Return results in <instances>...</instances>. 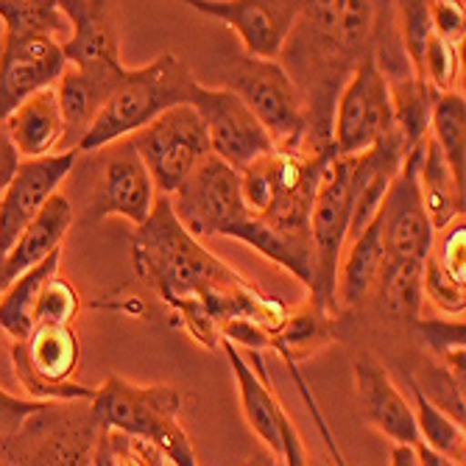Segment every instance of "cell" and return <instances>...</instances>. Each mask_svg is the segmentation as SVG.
Listing matches in <instances>:
<instances>
[{
    "mask_svg": "<svg viewBox=\"0 0 466 466\" xmlns=\"http://www.w3.org/2000/svg\"><path fill=\"white\" fill-rule=\"evenodd\" d=\"M425 146L428 140L405 154V162L400 167L397 179L391 182L383 209H380V216H377L383 251L391 260L425 263L436 243V232L425 213L421 190H419V167H421V157H425Z\"/></svg>",
    "mask_w": 466,
    "mask_h": 466,
    "instance_id": "13",
    "label": "cell"
},
{
    "mask_svg": "<svg viewBox=\"0 0 466 466\" xmlns=\"http://www.w3.org/2000/svg\"><path fill=\"white\" fill-rule=\"evenodd\" d=\"M374 4L369 0H310L293 23L279 67L305 106V154L332 151V115L355 67L371 48Z\"/></svg>",
    "mask_w": 466,
    "mask_h": 466,
    "instance_id": "2",
    "label": "cell"
},
{
    "mask_svg": "<svg viewBox=\"0 0 466 466\" xmlns=\"http://www.w3.org/2000/svg\"><path fill=\"white\" fill-rule=\"evenodd\" d=\"M129 143L146 162L154 187L167 198L193 177L207 157H213L207 126L190 104L162 112L146 129L132 135Z\"/></svg>",
    "mask_w": 466,
    "mask_h": 466,
    "instance_id": "10",
    "label": "cell"
},
{
    "mask_svg": "<svg viewBox=\"0 0 466 466\" xmlns=\"http://www.w3.org/2000/svg\"><path fill=\"white\" fill-rule=\"evenodd\" d=\"M154 201V179L146 162L140 159L129 140L120 143L104 165V174L93 198L96 218L120 216L129 224L140 227L148 221Z\"/></svg>",
    "mask_w": 466,
    "mask_h": 466,
    "instance_id": "18",
    "label": "cell"
},
{
    "mask_svg": "<svg viewBox=\"0 0 466 466\" xmlns=\"http://www.w3.org/2000/svg\"><path fill=\"white\" fill-rule=\"evenodd\" d=\"M279 433H282V455L279 458L285 461V466H310V458H308V450L299 439V431H296V425L290 421L288 413L282 416Z\"/></svg>",
    "mask_w": 466,
    "mask_h": 466,
    "instance_id": "43",
    "label": "cell"
},
{
    "mask_svg": "<svg viewBox=\"0 0 466 466\" xmlns=\"http://www.w3.org/2000/svg\"><path fill=\"white\" fill-rule=\"evenodd\" d=\"M73 227V207L65 193L51 196V201L39 209V216L25 227L17 243L6 251V274L15 282L28 268L39 266L54 251H62V240Z\"/></svg>",
    "mask_w": 466,
    "mask_h": 466,
    "instance_id": "24",
    "label": "cell"
},
{
    "mask_svg": "<svg viewBox=\"0 0 466 466\" xmlns=\"http://www.w3.org/2000/svg\"><path fill=\"white\" fill-rule=\"evenodd\" d=\"M9 285H12V279L6 274V254H0V299H4V293H6Z\"/></svg>",
    "mask_w": 466,
    "mask_h": 466,
    "instance_id": "48",
    "label": "cell"
},
{
    "mask_svg": "<svg viewBox=\"0 0 466 466\" xmlns=\"http://www.w3.org/2000/svg\"><path fill=\"white\" fill-rule=\"evenodd\" d=\"M413 327L439 358L441 371L463 389V319H416Z\"/></svg>",
    "mask_w": 466,
    "mask_h": 466,
    "instance_id": "34",
    "label": "cell"
},
{
    "mask_svg": "<svg viewBox=\"0 0 466 466\" xmlns=\"http://www.w3.org/2000/svg\"><path fill=\"white\" fill-rule=\"evenodd\" d=\"M182 394L174 386H137L112 374L96 397L90 413L101 431H115L157 447L171 466H198L193 444L179 425Z\"/></svg>",
    "mask_w": 466,
    "mask_h": 466,
    "instance_id": "6",
    "label": "cell"
},
{
    "mask_svg": "<svg viewBox=\"0 0 466 466\" xmlns=\"http://www.w3.org/2000/svg\"><path fill=\"white\" fill-rule=\"evenodd\" d=\"M132 251L148 290L207 350H216L235 324H254L277 335L290 313L207 251L177 221L167 196H159L148 221L135 227Z\"/></svg>",
    "mask_w": 466,
    "mask_h": 466,
    "instance_id": "1",
    "label": "cell"
},
{
    "mask_svg": "<svg viewBox=\"0 0 466 466\" xmlns=\"http://www.w3.org/2000/svg\"><path fill=\"white\" fill-rule=\"evenodd\" d=\"M458 73H461V46L433 34L425 54V81L439 96H447L455 93Z\"/></svg>",
    "mask_w": 466,
    "mask_h": 466,
    "instance_id": "38",
    "label": "cell"
},
{
    "mask_svg": "<svg viewBox=\"0 0 466 466\" xmlns=\"http://www.w3.org/2000/svg\"><path fill=\"white\" fill-rule=\"evenodd\" d=\"M67 70L62 42L51 36H6L0 42V123L23 101L56 87Z\"/></svg>",
    "mask_w": 466,
    "mask_h": 466,
    "instance_id": "16",
    "label": "cell"
},
{
    "mask_svg": "<svg viewBox=\"0 0 466 466\" xmlns=\"http://www.w3.org/2000/svg\"><path fill=\"white\" fill-rule=\"evenodd\" d=\"M243 466H279V463L271 452H258V455H251Z\"/></svg>",
    "mask_w": 466,
    "mask_h": 466,
    "instance_id": "47",
    "label": "cell"
},
{
    "mask_svg": "<svg viewBox=\"0 0 466 466\" xmlns=\"http://www.w3.org/2000/svg\"><path fill=\"white\" fill-rule=\"evenodd\" d=\"M56 6L70 23V36L62 39V54L70 67L120 62L115 4H101V0H59Z\"/></svg>",
    "mask_w": 466,
    "mask_h": 466,
    "instance_id": "21",
    "label": "cell"
},
{
    "mask_svg": "<svg viewBox=\"0 0 466 466\" xmlns=\"http://www.w3.org/2000/svg\"><path fill=\"white\" fill-rule=\"evenodd\" d=\"M335 151H271L240 174V193L248 216L279 240L313 246L310 213L324 167Z\"/></svg>",
    "mask_w": 466,
    "mask_h": 466,
    "instance_id": "4",
    "label": "cell"
},
{
    "mask_svg": "<svg viewBox=\"0 0 466 466\" xmlns=\"http://www.w3.org/2000/svg\"><path fill=\"white\" fill-rule=\"evenodd\" d=\"M394 129V106L386 76L380 73L371 48L355 67L332 115V151L358 157Z\"/></svg>",
    "mask_w": 466,
    "mask_h": 466,
    "instance_id": "12",
    "label": "cell"
},
{
    "mask_svg": "<svg viewBox=\"0 0 466 466\" xmlns=\"http://www.w3.org/2000/svg\"><path fill=\"white\" fill-rule=\"evenodd\" d=\"M78 290L59 274H54L39 290L34 321L36 324H70L78 313Z\"/></svg>",
    "mask_w": 466,
    "mask_h": 466,
    "instance_id": "37",
    "label": "cell"
},
{
    "mask_svg": "<svg viewBox=\"0 0 466 466\" xmlns=\"http://www.w3.org/2000/svg\"><path fill=\"white\" fill-rule=\"evenodd\" d=\"M352 216V157H338L324 167L319 193L310 213V240H313V285L310 302L327 316L338 319V268L347 248Z\"/></svg>",
    "mask_w": 466,
    "mask_h": 466,
    "instance_id": "8",
    "label": "cell"
},
{
    "mask_svg": "<svg viewBox=\"0 0 466 466\" xmlns=\"http://www.w3.org/2000/svg\"><path fill=\"white\" fill-rule=\"evenodd\" d=\"M428 12H431L433 34L447 39V42H455V46H461V42H463V25H466L463 4L441 0V4H428Z\"/></svg>",
    "mask_w": 466,
    "mask_h": 466,
    "instance_id": "41",
    "label": "cell"
},
{
    "mask_svg": "<svg viewBox=\"0 0 466 466\" xmlns=\"http://www.w3.org/2000/svg\"><path fill=\"white\" fill-rule=\"evenodd\" d=\"M421 277H425V263L419 260H383L377 285L380 288V302H383L386 313L397 321H416L419 308L425 293H421Z\"/></svg>",
    "mask_w": 466,
    "mask_h": 466,
    "instance_id": "29",
    "label": "cell"
},
{
    "mask_svg": "<svg viewBox=\"0 0 466 466\" xmlns=\"http://www.w3.org/2000/svg\"><path fill=\"white\" fill-rule=\"evenodd\" d=\"M397 6V20H400V39L408 56V65L416 78L425 81V54H428V42L433 36L431 25V12L425 0H402Z\"/></svg>",
    "mask_w": 466,
    "mask_h": 466,
    "instance_id": "35",
    "label": "cell"
},
{
    "mask_svg": "<svg viewBox=\"0 0 466 466\" xmlns=\"http://www.w3.org/2000/svg\"><path fill=\"white\" fill-rule=\"evenodd\" d=\"M389 90H391V106H394V126L405 143V151H410L425 143L431 135V120H433L439 93L428 81H421L416 76L389 84Z\"/></svg>",
    "mask_w": 466,
    "mask_h": 466,
    "instance_id": "28",
    "label": "cell"
},
{
    "mask_svg": "<svg viewBox=\"0 0 466 466\" xmlns=\"http://www.w3.org/2000/svg\"><path fill=\"white\" fill-rule=\"evenodd\" d=\"M198 84L187 65L174 54H162L151 65L126 67L115 93L98 112L87 137L81 140L78 154H93L112 143L129 140L162 112L193 104Z\"/></svg>",
    "mask_w": 466,
    "mask_h": 466,
    "instance_id": "5",
    "label": "cell"
},
{
    "mask_svg": "<svg viewBox=\"0 0 466 466\" xmlns=\"http://www.w3.org/2000/svg\"><path fill=\"white\" fill-rule=\"evenodd\" d=\"M419 190H421V204H425V213L436 235L444 232L458 218H463V185L455 182L452 171L447 167L431 135H428L425 157H421V167H419Z\"/></svg>",
    "mask_w": 466,
    "mask_h": 466,
    "instance_id": "25",
    "label": "cell"
},
{
    "mask_svg": "<svg viewBox=\"0 0 466 466\" xmlns=\"http://www.w3.org/2000/svg\"><path fill=\"white\" fill-rule=\"evenodd\" d=\"M224 81L227 90L235 93L248 106V112L260 120L277 151H305V106L279 62L240 56L227 70Z\"/></svg>",
    "mask_w": 466,
    "mask_h": 466,
    "instance_id": "9",
    "label": "cell"
},
{
    "mask_svg": "<svg viewBox=\"0 0 466 466\" xmlns=\"http://www.w3.org/2000/svg\"><path fill=\"white\" fill-rule=\"evenodd\" d=\"M190 6L232 25L243 39V56L277 62L302 12V0H196Z\"/></svg>",
    "mask_w": 466,
    "mask_h": 466,
    "instance_id": "15",
    "label": "cell"
},
{
    "mask_svg": "<svg viewBox=\"0 0 466 466\" xmlns=\"http://www.w3.org/2000/svg\"><path fill=\"white\" fill-rule=\"evenodd\" d=\"M285 366H288V371H290V377H293L296 389H299V394H302V400H305V405H308V410H310V416H313V421H316V428H319V433H321V439H324V444H327V450H329V455H332L335 466H347V461H344L341 450H338V444H335L332 431L327 428V421H324V416H321V408H319V402H316V397H313L310 386L305 383V377H302L299 366H296V363H288V360H285Z\"/></svg>",
    "mask_w": 466,
    "mask_h": 466,
    "instance_id": "42",
    "label": "cell"
},
{
    "mask_svg": "<svg viewBox=\"0 0 466 466\" xmlns=\"http://www.w3.org/2000/svg\"><path fill=\"white\" fill-rule=\"evenodd\" d=\"M431 137L439 146L447 167L452 171L455 182L463 185V162H466V98L461 93L439 96L433 120H431Z\"/></svg>",
    "mask_w": 466,
    "mask_h": 466,
    "instance_id": "32",
    "label": "cell"
},
{
    "mask_svg": "<svg viewBox=\"0 0 466 466\" xmlns=\"http://www.w3.org/2000/svg\"><path fill=\"white\" fill-rule=\"evenodd\" d=\"M431 260L439 266V271L452 279L455 285L466 288V224L458 218L441 232V240L433 243Z\"/></svg>",
    "mask_w": 466,
    "mask_h": 466,
    "instance_id": "39",
    "label": "cell"
},
{
    "mask_svg": "<svg viewBox=\"0 0 466 466\" xmlns=\"http://www.w3.org/2000/svg\"><path fill=\"white\" fill-rule=\"evenodd\" d=\"M162 463L165 455L157 447L115 431H98L93 466H162Z\"/></svg>",
    "mask_w": 466,
    "mask_h": 466,
    "instance_id": "36",
    "label": "cell"
},
{
    "mask_svg": "<svg viewBox=\"0 0 466 466\" xmlns=\"http://www.w3.org/2000/svg\"><path fill=\"white\" fill-rule=\"evenodd\" d=\"M391 466H419L413 447H397L394 444V450H391Z\"/></svg>",
    "mask_w": 466,
    "mask_h": 466,
    "instance_id": "46",
    "label": "cell"
},
{
    "mask_svg": "<svg viewBox=\"0 0 466 466\" xmlns=\"http://www.w3.org/2000/svg\"><path fill=\"white\" fill-rule=\"evenodd\" d=\"M59 263H62V251H54L51 258H46L39 266L20 274L6 288L4 299H0V329H4V335H9L15 344L25 341L31 329L36 327L34 313L39 302V290L54 274H59Z\"/></svg>",
    "mask_w": 466,
    "mask_h": 466,
    "instance_id": "26",
    "label": "cell"
},
{
    "mask_svg": "<svg viewBox=\"0 0 466 466\" xmlns=\"http://www.w3.org/2000/svg\"><path fill=\"white\" fill-rule=\"evenodd\" d=\"M410 391H413V402H416V431H419V441L463 463L466 458V433L458 419H452V413H447L444 408H439L436 402L428 400V394L421 391V386L416 380H410Z\"/></svg>",
    "mask_w": 466,
    "mask_h": 466,
    "instance_id": "31",
    "label": "cell"
},
{
    "mask_svg": "<svg viewBox=\"0 0 466 466\" xmlns=\"http://www.w3.org/2000/svg\"><path fill=\"white\" fill-rule=\"evenodd\" d=\"M344 251H347L344 266L338 268V296L350 308H358L377 285L380 268H383L386 260L383 238H380V221L374 218Z\"/></svg>",
    "mask_w": 466,
    "mask_h": 466,
    "instance_id": "27",
    "label": "cell"
},
{
    "mask_svg": "<svg viewBox=\"0 0 466 466\" xmlns=\"http://www.w3.org/2000/svg\"><path fill=\"white\" fill-rule=\"evenodd\" d=\"M48 402H36V400H23L9 391L0 389V441L15 436L31 416H36Z\"/></svg>",
    "mask_w": 466,
    "mask_h": 466,
    "instance_id": "40",
    "label": "cell"
},
{
    "mask_svg": "<svg viewBox=\"0 0 466 466\" xmlns=\"http://www.w3.org/2000/svg\"><path fill=\"white\" fill-rule=\"evenodd\" d=\"M413 452H416V463H419V466H463L461 461L447 458V455H441V452H436V450L425 447L421 441L413 447Z\"/></svg>",
    "mask_w": 466,
    "mask_h": 466,
    "instance_id": "45",
    "label": "cell"
},
{
    "mask_svg": "<svg viewBox=\"0 0 466 466\" xmlns=\"http://www.w3.org/2000/svg\"><path fill=\"white\" fill-rule=\"evenodd\" d=\"M227 358H229V366H232V374H235V383H238V391H240V405H243V416L248 421V428L254 431L268 452L274 458L282 455V416H285V408L279 405L274 389H271V380L266 374V366L260 363V355L258 352H248L251 355V363L240 355L238 347L232 344H221Z\"/></svg>",
    "mask_w": 466,
    "mask_h": 466,
    "instance_id": "22",
    "label": "cell"
},
{
    "mask_svg": "<svg viewBox=\"0 0 466 466\" xmlns=\"http://www.w3.org/2000/svg\"><path fill=\"white\" fill-rule=\"evenodd\" d=\"M0 20L6 36H51L62 42L70 36V23L56 0H0Z\"/></svg>",
    "mask_w": 466,
    "mask_h": 466,
    "instance_id": "33",
    "label": "cell"
},
{
    "mask_svg": "<svg viewBox=\"0 0 466 466\" xmlns=\"http://www.w3.org/2000/svg\"><path fill=\"white\" fill-rule=\"evenodd\" d=\"M171 207L177 221L193 238L240 240L308 288L313 285V246L279 240L254 221L243 204L240 174L218 157H207L196 167L193 177L171 196Z\"/></svg>",
    "mask_w": 466,
    "mask_h": 466,
    "instance_id": "3",
    "label": "cell"
},
{
    "mask_svg": "<svg viewBox=\"0 0 466 466\" xmlns=\"http://www.w3.org/2000/svg\"><path fill=\"white\" fill-rule=\"evenodd\" d=\"M332 324L335 319L319 310L313 302L302 310L288 313L282 329L274 335V352L282 355V360L288 363H299L302 358L332 341Z\"/></svg>",
    "mask_w": 466,
    "mask_h": 466,
    "instance_id": "30",
    "label": "cell"
},
{
    "mask_svg": "<svg viewBox=\"0 0 466 466\" xmlns=\"http://www.w3.org/2000/svg\"><path fill=\"white\" fill-rule=\"evenodd\" d=\"M15 377L36 402H90L96 389L73 383L78 338L70 324H36L25 341L12 347Z\"/></svg>",
    "mask_w": 466,
    "mask_h": 466,
    "instance_id": "11",
    "label": "cell"
},
{
    "mask_svg": "<svg viewBox=\"0 0 466 466\" xmlns=\"http://www.w3.org/2000/svg\"><path fill=\"white\" fill-rule=\"evenodd\" d=\"M20 154L12 143V137L6 135V126L0 123V196H4V190L9 187V182L15 179L17 167H20Z\"/></svg>",
    "mask_w": 466,
    "mask_h": 466,
    "instance_id": "44",
    "label": "cell"
},
{
    "mask_svg": "<svg viewBox=\"0 0 466 466\" xmlns=\"http://www.w3.org/2000/svg\"><path fill=\"white\" fill-rule=\"evenodd\" d=\"M78 151H62L42 159H23L15 179L0 196V254H6L25 227L39 216V209L59 193L67 179Z\"/></svg>",
    "mask_w": 466,
    "mask_h": 466,
    "instance_id": "17",
    "label": "cell"
},
{
    "mask_svg": "<svg viewBox=\"0 0 466 466\" xmlns=\"http://www.w3.org/2000/svg\"><path fill=\"white\" fill-rule=\"evenodd\" d=\"M204 126L213 157H218L224 165H229L232 171L243 174L251 162H258L260 157L274 151V143L268 132L260 126V120L248 112V106L229 93L227 87L213 90L198 84V90L190 104Z\"/></svg>",
    "mask_w": 466,
    "mask_h": 466,
    "instance_id": "14",
    "label": "cell"
},
{
    "mask_svg": "<svg viewBox=\"0 0 466 466\" xmlns=\"http://www.w3.org/2000/svg\"><path fill=\"white\" fill-rule=\"evenodd\" d=\"M126 67L117 65H93V67H70L62 73L56 84V98L65 120V140L62 151H78L81 140L87 137L90 126L96 123L98 112L115 93L117 81L123 78Z\"/></svg>",
    "mask_w": 466,
    "mask_h": 466,
    "instance_id": "19",
    "label": "cell"
},
{
    "mask_svg": "<svg viewBox=\"0 0 466 466\" xmlns=\"http://www.w3.org/2000/svg\"><path fill=\"white\" fill-rule=\"evenodd\" d=\"M355 391L360 410L371 428H377L397 447H416L419 431L416 416L402 391L394 386L386 366L371 355H360L355 360Z\"/></svg>",
    "mask_w": 466,
    "mask_h": 466,
    "instance_id": "20",
    "label": "cell"
},
{
    "mask_svg": "<svg viewBox=\"0 0 466 466\" xmlns=\"http://www.w3.org/2000/svg\"><path fill=\"white\" fill-rule=\"evenodd\" d=\"M98 425L84 402H48L0 441V466H93Z\"/></svg>",
    "mask_w": 466,
    "mask_h": 466,
    "instance_id": "7",
    "label": "cell"
},
{
    "mask_svg": "<svg viewBox=\"0 0 466 466\" xmlns=\"http://www.w3.org/2000/svg\"><path fill=\"white\" fill-rule=\"evenodd\" d=\"M0 350H4V329H0Z\"/></svg>",
    "mask_w": 466,
    "mask_h": 466,
    "instance_id": "49",
    "label": "cell"
},
{
    "mask_svg": "<svg viewBox=\"0 0 466 466\" xmlns=\"http://www.w3.org/2000/svg\"><path fill=\"white\" fill-rule=\"evenodd\" d=\"M6 135L12 137L20 159H42L59 154L65 140V120L56 98V87H48L23 101L6 120Z\"/></svg>",
    "mask_w": 466,
    "mask_h": 466,
    "instance_id": "23",
    "label": "cell"
}]
</instances>
